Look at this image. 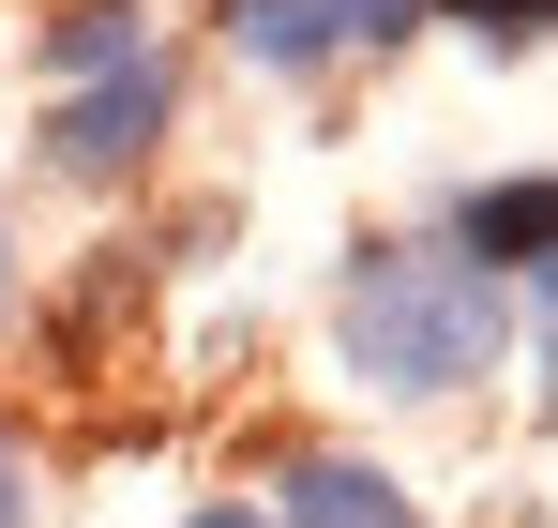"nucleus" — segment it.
<instances>
[{
	"label": "nucleus",
	"instance_id": "obj_1",
	"mask_svg": "<svg viewBox=\"0 0 558 528\" xmlns=\"http://www.w3.org/2000/svg\"><path fill=\"white\" fill-rule=\"evenodd\" d=\"M332 348H348L363 393L438 408V393H468L483 362L513 348V302H498V272H468L453 242H363V257L332 272Z\"/></svg>",
	"mask_w": 558,
	"mask_h": 528
},
{
	"label": "nucleus",
	"instance_id": "obj_2",
	"mask_svg": "<svg viewBox=\"0 0 558 528\" xmlns=\"http://www.w3.org/2000/svg\"><path fill=\"white\" fill-rule=\"evenodd\" d=\"M167 121H182V61H167V46H136L121 76H76L61 106H46V167L106 196V181H136L151 152H167Z\"/></svg>",
	"mask_w": 558,
	"mask_h": 528
},
{
	"label": "nucleus",
	"instance_id": "obj_3",
	"mask_svg": "<svg viewBox=\"0 0 558 528\" xmlns=\"http://www.w3.org/2000/svg\"><path fill=\"white\" fill-rule=\"evenodd\" d=\"M438 0H211V31L257 61V76H332V61H377L408 46Z\"/></svg>",
	"mask_w": 558,
	"mask_h": 528
},
{
	"label": "nucleus",
	"instance_id": "obj_4",
	"mask_svg": "<svg viewBox=\"0 0 558 528\" xmlns=\"http://www.w3.org/2000/svg\"><path fill=\"white\" fill-rule=\"evenodd\" d=\"M468 272H544L558 257V167H513V181H468L453 227H438Z\"/></svg>",
	"mask_w": 558,
	"mask_h": 528
},
{
	"label": "nucleus",
	"instance_id": "obj_5",
	"mask_svg": "<svg viewBox=\"0 0 558 528\" xmlns=\"http://www.w3.org/2000/svg\"><path fill=\"white\" fill-rule=\"evenodd\" d=\"M272 528H423V499H408L377 453H302L272 483Z\"/></svg>",
	"mask_w": 558,
	"mask_h": 528
},
{
	"label": "nucleus",
	"instance_id": "obj_6",
	"mask_svg": "<svg viewBox=\"0 0 558 528\" xmlns=\"http://www.w3.org/2000/svg\"><path fill=\"white\" fill-rule=\"evenodd\" d=\"M136 46H151L136 0H61V15H46V76H61V91H76V76H121Z\"/></svg>",
	"mask_w": 558,
	"mask_h": 528
},
{
	"label": "nucleus",
	"instance_id": "obj_7",
	"mask_svg": "<svg viewBox=\"0 0 558 528\" xmlns=\"http://www.w3.org/2000/svg\"><path fill=\"white\" fill-rule=\"evenodd\" d=\"M438 15H453L468 46H544L558 31V0H438Z\"/></svg>",
	"mask_w": 558,
	"mask_h": 528
},
{
	"label": "nucleus",
	"instance_id": "obj_8",
	"mask_svg": "<svg viewBox=\"0 0 558 528\" xmlns=\"http://www.w3.org/2000/svg\"><path fill=\"white\" fill-rule=\"evenodd\" d=\"M0 528H31V453L0 439Z\"/></svg>",
	"mask_w": 558,
	"mask_h": 528
},
{
	"label": "nucleus",
	"instance_id": "obj_9",
	"mask_svg": "<svg viewBox=\"0 0 558 528\" xmlns=\"http://www.w3.org/2000/svg\"><path fill=\"white\" fill-rule=\"evenodd\" d=\"M544 408H558V257H544Z\"/></svg>",
	"mask_w": 558,
	"mask_h": 528
},
{
	"label": "nucleus",
	"instance_id": "obj_10",
	"mask_svg": "<svg viewBox=\"0 0 558 528\" xmlns=\"http://www.w3.org/2000/svg\"><path fill=\"white\" fill-rule=\"evenodd\" d=\"M182 528H272V514H242V499H196V514Z\"/></svg>",
	"mask_w": 558,
	"mask_h": 528
},
{
	"label": "nucleus",
	"instance_id": "obj_11",
	"mask_svg": "<svg viewBox=\"0 0 558 528\" xmlns=\"http://www.w3.org/2000/svg\"><path fill=\"white\" fill-rule=\"evenodd\" d=\"M0 302H15V227H0Z\"/></svg>",
	"mask_w": 558,
	"mask_h": 528
}]
</instances>
